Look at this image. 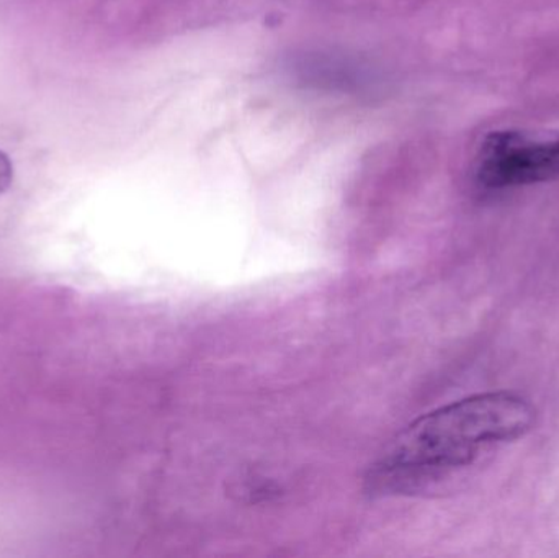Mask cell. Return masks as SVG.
Masks as SVG:
<instances>
[{"instance_id":"cell-1","label":"cell","mask_w":559,"mask_h":558,"mask_svg":"<svg viewBox=\"0 0 559 558\" xmlns=\"http://www.w3.org/2000/svg\"><path fill=\"white\" fill-rule=\"evenodd\" d=\"M537 408L519 393L489 392L433 409L407 426L368 475L373 494H411L525 438Z\"/></svg>"},{"instance_id":"cell-2","label":"cell","mask_w":559,"mask_h":558,"mask_svg":"<svg viewBox=\"0 0 559 558\" xmlns=\"http://www.w3.org/2000/svg\"><path fill=\"white\" fill-rule=\"evenodd\" d=\"M559 177V136L532 138L521 131H495L486 138L476 164V182L485 189H512Z\"/></svg>"},{"instance_id":"cell-3","label":"cell","mask_w":559,"mask_h":558,"mask_svg":"<svg viewBox=\"0 0 559 558\" xmlns=\"http://www.w3.org/2000/svg\"><path fill=\"white\" fill-rule=\"evenodd\" d=\"M13 166L10 157L0 151V195L12 186Z\"/></svg>"}]
</instances>
